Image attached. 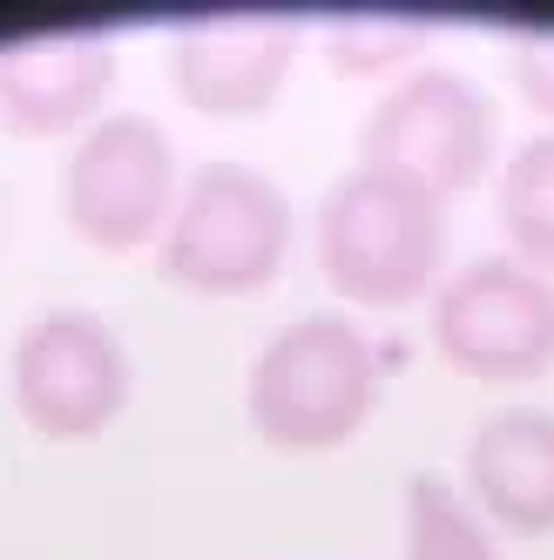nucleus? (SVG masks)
<instances>
[{
	"label": "nucleus",
	"mask_w": 554,
	"mask_h": 560,
	"mask_svg": "<svg viewBox=\"0 0 554 560\" xmlns=\"http://www.w3.org/2000/svg\"><path fill=\"white\" fill-rule=\"evenodd\" d=\"M379 406V351L345 311L291 317L251 358L244 412L277 453H332Z\"/></svg>",
	"instance_id": "obj_1"
},
{
	"label": "nucleus",
	"mask_w": 554,
	"mask_h": 560,
	"mask_svg": "<svg viewBox=\"0 0 554 560\" xmlns=\"http://www.w3.org/2000/svg\"><path fill=\"white\" fill-rule=\"evenodd\" d=\"M311 244H319V270L338 298L400 311V304H413L440 284L447 203L400 183V176L351 170L325 189Z\"/></svg>",
	"instance_id": "obj_2"
},
{
	"label": "nucleus",
	"mask_w": 554,
	"mask_h": 560,
	"mask_svg": "<svg viewBox=\"0 0 554 560\" xmlns=\"http://www.w3.org/2000/svg\"><path fill=\"white\" fill-rule=\"evenodd\" d=\"M291 250V196L251 163H204L176 189V210L155 236L163 284L196 298H251Z\"/></svg>",
	"instance_id": "obj_3"
},
{
	"label": "nucleus",
	"mask_w": 554,
	"mask_h": 560,
	"mask_svg": "<svg viewBox=\"0 0 554 560\" xmlns=\"http://www.w3.org/2000/svg\"><path fill=\"white\" fill-rule=\"evenodd\" d=\"M500 142V108L494 95L460 68L419 61L392 82L359 122V170L400 176L426 196H460L487 176Z\"/></svg>",
	"instance_id": "obj_4"
},
{
	"label": "nucleus",
	"mask_w": 554,
	"mask_h": 560,
	"mask_svg": "<svg viewBox=\"0 0 554 560\" xmlns=\"http://www.w3.org/2000/svg\"><path fill=\"white\" fill-rule=\"evenodd\" d=\"M432 351L481 385H528L554 365V277L513 250L466 257L432 291Z\"/></svg>",
	"instance_id": "obj_5"
},
{
	"label": "nucleus",
	"mask_w": 554,
	"mask_h": 560,
	"mask_svg": "<svg viewBox=\"0 0 554 560\" xmlns=\"http://www.w3.org/2000/svg\"><path fill=\"white\" fill-rule=\"evenodd\" d=\"M176 142L142 108H115L74 136L61 163V217L95 250H142L176 210Z\"/></svg>",
	"instance_id": "obj_6"
},
{
	"label": "nucleus",
	"mask_w": 554,
	"mask_h": 560,
	"mask_svg": "<svg viewBox=\"0 0 554 560\" xmlns=\"http://www.w3.org/2000/svg\"><path fill=\"white\" fill-rule=\"evenodd\" d=\"M8 385L21 419L42 439H95L123 419L129 406V345L89 304H55L42 317H27L14 358H8Z\"/></svg>",
	"instance_id": "obj_7"
},
{
	"label": "nucleus",
	"mask_w": 554,
	"mask_h": 560,
	"mask_svg": "<svg viewBox=\"0 0 554 560\" xmlns=\"http://www.w3.org/2000/svg\"><path fill=\"white\" fill-rule=\"evenodd\" d=\"M298 42L304 34L291 14H189L170 42V82L196 115H257L285 95Z\"/></svg>",
	"instance_id": "obj_8"
},
{
	"label": "nucleus",
	"mask_w": 554,
	"mask_h": 560,
	"mask_svg": "<svg viewBox=\"0 0 554 560\" xmlns=\"http://www.w3.org/2000/svg\"><path fill=\"white\" fill-rule=\"evenodd\" d=\"M108 89H115V42L102 27L21 34L0 48V129L8 136L89 129Z\"/></svg>",
	"instance_id": "obj_9"
},
{
	"label": "nucleus",
	"mask_w": 554,
	"mask_h": 560,
	"mask_svg": "<svg viewBox=\"0 0 554 560\" xmlns=\"http://www.w3.org/2000/svg\"><path fill=\"white\" fill-rule=\"evenodd\" d=\"M466 487L507 534H554V412L494 406L466 439Z\"/></svg>",
	"instance_id": "obj_10"
},
{
	"label": "nucleus",
	"mask_w": 554,
	"mask_h": 560,
	"mask_svg": "<svg viewBox=\"0 0 554 560\" xmlns=\"http://www.w3.org/2000/svg\"><path fill=\"white\" fill-rule=\"evenodd\" d=\"M406 560H500L481 506L447 472H406Z\"/></svg>",
	"instance_id": "obj_11"
},
{
	"label": "nucleus",
	"mask_w": 554,
	"mask_h": 560,
	"mask_svg": "<svg viewBox=\"0 0 554 560\" xmlns=\"http://www.w3.org/2000/svg\"><path fill=\"white\" fill-rule=\"evenodd\" d=\"M500 230L521 264L554 277V129L528 136L500 170Z\"/></svg>",
	"instance_id": "obj_12"
},
{
	"label": "nucleus",
	"mask_w": 554,
	"mask_h": 560,
	"mask_svg": "<svg viewBox=\"0 0 554 560\" xmlns=\"http://www.w3.org/2000/svg\"><path fill=\"white\" fill-rule=\"evenodd\" d=\"M432 42V27L419 21H379V14H345L325 27V55L338 74H385V68H419V48Z\"/></svg>",
	"instance_id": "obj_13"
},
{
	"label": "nucleus",
	"mask_w": 554,
	"mask_h": 560,
	"mask_svg": "<svg viewBox=\"0 0 554 560\" xmlns=\"http://www.w3.org/2000/svg\"><path fill=\"white\" fill-rule=\"evenodd\" d=\"M507 74L547 122H554V27H521L507 42Z\"/></svg>",
	"instance_id": "obj_14"
}]
</instances>
